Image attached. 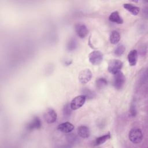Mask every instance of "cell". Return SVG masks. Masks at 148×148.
<instances>
[{
	"label": "cell",
	"mask_w": 148,
	"mask_h": 148,
	"mask_svg": "<svg viewBox=\"0 0 148 148\" xmlns=\"http://www.w3.org/2000/svg\"><path fill=\"white\" fill-rule=\"evenodd\" d=\"M123 7L133 15H137L140 11V8L131 3H124Z\"/></svg>",
	"instance_id": "obj_14"
},
{
	"label": "cell",
	"mask_w": 148,
	"mask_h": 148,
	"mask_svg": "<svg viewBox=\"0 0 148 148\" xmlns=\"http://www.w3.org/2000/svg\"><path fill=\"white\" fill-rule=\"evenodd\" d=\"M125 82V77L121 71H119L114 74H113V86L117 90L121 89Z\"/></svg>",
	"instance_id": "obj_2"
},
{
	"label": "cell",
	"mask_w": 148,
	"mask_h": 148,
	"mask_svg": "<svg viewBox=\"0 0 148 148\" xmlns=\"http://www.w3.org/2000/svg\"><path fill=\"white\" fill-rule=\"evenodd\" d=\"M75 31L80 38H84L88 34L87 27L82 23H78L75 25Z\"/></svg>",
	"instance_id": "obj_9"
},
{
	"label": "cell",
	"mask_w": 148,
	"mask_h": 148,
	"mask_svg": "<svg viewBox=\"0 0 148 148\" xmlns=\"http://www.w3.org/2000/svg\"><path fill=\"white\" fill-rule=\"evenodd\" d=\"M72 109L71 107L70 104L66 103L64 106V108H63V115L65 117H69L72 113Z\"/></svg>",
	"instance_id": "obj_22"
},
{
	"label": "cell",
	"mask_w": 148,
	"mask_h": 148,
	"mask_svg": "<svg viewBox=\"0 0 148 148\" xmlns=\"http://www.w3.org/2000/svg\"><path fill=\"white\" fill-rule=\"evenodd\" d=\"M107 84H108L107 80L103 77L98 78L95 81V86L99 90L105 88L107 86Z\"/></svg>",
	"instance_id": "obj_17"
},
{
	"label": "cell",
	"mask_w": 148,
	"mask_h": 148,
	"mask_svg": "<svg viewBox=\"0 0 148 148\" xmlns=\"http://www.w3.org/2000/svg\"><path fill=\"white\" fill-rule=\"evenodd\" d=\"M110 42L112 44L117 43L120 39V35L117 31H112L110 35Z\"/></svg>",
	"instance_id": "obj_16"
},
{
	"label": "cell",
	"mask_w": 148,
	"mask_h": 148,
	"mask_svg": "<svg viewBox=\"0 0 148 148\" xmlns=\"http://www.w3.org/2000/svg\"><path fill=\"white\" fill-rule=\"evenodd\" d=\"M123 62L119 60H112L108 64V69L110 73L114 74L119 71L123 67Z\"/></svg>",
	"instance_id": "obj_4"
},
{
	"label": "cell",
	"mask_w": 148,
	"mask_h": 148,
	"mask_svg": "<svg viewBox=\"0 0 148 148\" xmlns=\"http://www.w3.org/2000/svg\"><path fill=\"white\" fill-rule=\"evenodd\" d=\"M109 20L113 23H115L119 24H123V20L120 17L117 11H114L112 12L109 16Z\"/></svg>",
	"instance_id": "obj_13"
},
{
	"label": "cell",
	"mask_w": 148,
	"mask_h": 148,
	"mask_svg": "<svg viewBox=\"0 0 148 148\" xmlns=\"http://www.w3.org/2000/svg\"><path fill=\"white\" fill-rule=\"evenodd\" d=\"M92 77V72L88 69H86L82 71L78 76L79 82L82 84H86L88 83Z\"/></svg>",
	"instance_id": "obj_7"
},
{
	"label": "cell",
	"mask_w": 148,
	"mask_h": 148,
	"mask_svg": "<svg viewBox=\"0 0 148 148\" xmlns=\"http://www.w3.org/2000/svg\"><path fill=\"white\" fill-rule=\"evenodd\" d=\"M110 138H111V136H110V134L109 133H108L105 135H103L101 136H99V137L96 138L95 140H94V145L99 146V145H102L106 141H107L108 140L110 139Z\"/></svg>",
	"instance_id": "obj_15"
},
{
	"label": "cell",
	"mask_w": 148,
	"mask_h": 148,
	"mask_svg": "<svg viewBox=\"0 0 148 148\" xmlns=\"http://www.w3.org/2000/svg\"><path fill=\"white\" fill-rule=\"evenodd\" d=\"M66 139L69 143L75 144L79 142V138L77 136L73 134H69L66 136Z\"/></svg>",
	"instance_id": "obj_21"
},
{
	"label": "cell",
	"mask_w": 148,
	"mask_h": 148,
	"mask_svg": "<svg viewBox=\"0 0 148 148\" xmlns=\"http://www.w3.org/2000/svg\"><path fill=\"white\" fill-rule=\"evenodd\" d=\"M128 138L134 144L140 143L143 139V133L141 130L138 128H132L129 132Z\"/></svg>",
	"instance_id": "obj_1"
},
{
	"label": "cell",
	"mask_w": 148,
	"mask_h": 148,
	"mask_svg": "<svg viewBox=\"0 0 148 148\" xmlns=\"http://www.w3.org/2000/svg\"><path fill=\"white\" fill-rule=\"evenodd\" d=\"M57 129L58 131L64 133H70L74 130V125L69 122H65L59 124Z\"/></svg>",
	"instance_id": "obj_10"
},
{
	"label": "cell",
	"mask_w": 148,
	"mask_h": 148,
	"mask_svg": "<svg viewBox=\"0 0 148 148\" xmlns=\"http://www.w3.org/2000/svg\"><path fill=\"white\" fill-rule=\"evenodd\" d=\"M43 118L46 122L49 124H51L57 120V114L54 109L49 108L47 109L44 113Z\"/></svg>",
	"instance_id": "obj_6"
},
{
	"label": "cell",
	"mask_w": 148,
	"mask_h": 148,
	"mask_svg": "<svg viewBox=\"0 0 148 148\" xmlns=\"http://www.w3.org/2000/svg\"><path fill=\"white\" fill-rule=\"evenodd\" d=\"M86 98L84 95H80L75 97L71 101L70 105L72 110H76L81 108L85 103Z\"/></svg>",
	"instance_id": "obj_5"
},
{
	"label": "cell",
	"mask_w": 148,
	"mask_h": 148,
	"mask_svg": "<svg viewBox=\"0 0 148 148\" xmlns=\"http://www.w3.org/2000/svg\"><path fill=\"white\" fill-rule=\"evenodd\" d=\"M138 51L136 50H131L128 54V61L131 66H135L138 60Z\"/></svg>",
	"instance_id": "obj_11"
},
{
	"label": "cell",
	"mask_w": 148,
	"mask_h": 148,
	"mask_svg": "<svg viewBox=\"0 0 148 148\" xmlns=\"http://www.w3.org/2000/svg\"><path fill=\"white\" fill-rule=\"evenodd\" d=\"M130 113L131 114V116L134 117L136 116V109L135 108V105L134 104H132L131 107H130Z\"/></svg>",
	"instance_id": "obj_23"
},
{
	"label": "cell",
	"mask_w": 148,
	"mask_h": 148,
	"mask_svg": "<svg viewBox=\"0 0 148 148\" xmlns=\"http://www.w3.org/2000/svg\"><path fill=\"white\" fill-rule=\"evenodd\" d=\"M125 50V46L122 44H120L117 45L116 47L114 49V53L116 56H121L123 54Z\"/></svg>",
	"instance_id": "obj_20"
},
{
	"label": "cell",
	"mask_w": 148,
	"mask_h": 148,
	"mask_svg": "<svg viewBox=\"0 0 148 148\" xmlns=\"http://www.w3.org/2000/svg\"><path fill=\"white\" fill-rule=\"evenodd\" d=\"M77 46V42L75 39L71 38L68 42L66 45V48L69 51L75 50Z\"/></svg>",
	"instance_id": "obj_18"
},
{
	"label": "cell",
	"mask_w": 148,
	"mask_h": 148,
	"mask_svg": "<svg viewBox=\"0 0 148 148\" xmlns=\"http://www.w3.org/2000/svg\"><path fill=\"white\" fill-rule=\"evenodd\" d=\"M42 127V123L38 117H34L27 125V129L29 131L38 130Z\"/></svg>",
	"instance_id": "obj_8"
},
{
	"label": "cell",
	"mask_w": 148,
	"mask_h": 148,
	"mask_svg": "<svg viewBox=\"0 0 148 148\" xmlns=\"http://www.w3.org/2000/svg\"><path fill=\"white\" fill-rule=\"evenodd\" d=\"M103 54L98 50L91 52L88 56V60L91 64L94 65H99L103 60Z\"/></svg>",
	"instance_id": "obj_3"
},
{
	"label": "cell",
	"mask_w": 148,
	"mask_h": 148,
	"mask_svg": "<svg viewBox=\"0 0 148 148\" xmlns=\"http://www.w3.org/2000/svg\"><path fill=\"white\" fill-rule=\"evenodd\" d=\"M83 95L87 99H92L95 97V94L92 90L87 88H84L82 90Z\"/></svg>",
	"instance_id": "obj_19"
},
{
	"label": "cell",
	"mask_w": 148,
	"mask_h": 148,
	"mask_svg": "<svg viewBox=\"0 0 148 148\" xmlns=\"http://www.w3.org/2000/svg\"><path fill=\"white\" fill-rule=\"evenodd\" d=\"M77 134L82 138H87L90 135V131L87 126L80 125L77 128Z\"/></svg>",
	"instance_id": "obj_12"
}]
</instances>
